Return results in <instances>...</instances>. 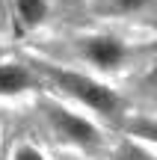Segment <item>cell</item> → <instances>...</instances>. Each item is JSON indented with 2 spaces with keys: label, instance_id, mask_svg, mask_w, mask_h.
Listing matches in <instances>:
<instances>
[{
  "label": "cell",
  "instance_id": "1",
  "mask_svg": "<svg viewBox=\"0 0 157 160\" xmlns=\"http://www.w3.org/2000/svg\"><path fill=\"white\" fill-rule=\"evenodd\" d=\"M47 74L56 80V86L65 92V95H71L74 101L86 104V107L95 110V113L110 116V113L119 110V95L110 89V86L98 83V80H92L86 74H77V71H59V68H47Z\"/></svg>",
  "mask_w": 157,
  "mask_h": 160
},
{
  "label": "cell",
  "instance_id": "2",
  "mask_svg": "<svg viewBox=\"0 0 157 160\" xmlns=\"http://www.w3.org/2000/svg\"><path fill=\"white\" fill-rule=\"evenodd\" d=\"M45 116L51 122V128L56 131V137H62L65 142L77 145V148H95L101 142V133L92 122H86L83 116L71 113V110H62L56 104H47L45 107Z\"/></svg>",
  "mask_w": 157,
  "mask_h": 160
},
{
  "label": "cell",
  "instance_id": "3",
  "mask_svg": "<svg viewBox=\"0 0 157 160\" xmlns=\"http://www.w3.org/2000/svg\"><path fill=\"white\" fill-rule=\"evenodd\" d=\"M83 57L92 65H98V68L113 71V68H119L125 62L128 48L116 36H89V39H83Z\"/></svg>",
  "mask_w": 157,
  "mask_h": 160
},
{
  "label": "cell",
  "instance_id": "4",
  "mask_svg": "<svg viewBox=\"0 0 157 160\" xmlns=\"http://www.w3.org/2000/svg\"><path fill=\"white\" fill-rule=\"evenodd\" d=\"M33 86V77L24 65H0V95H18Z\"/></svg>",
  "mask_w": 157,
  "mask_h": 160
},
{
  "label": "cell",
  "instance_id": "5",
  "mask_svg": "<svg viewBox=\"0 0 157 160\" xmlns=\"http://www.w3.org/2000/svg\"><path fill=\"white\" fill-rule=\"evenodd\" d=\"M15 9H18V18L27 27H36L47 15V0H15Z\"/></svg>",
  "mask_w": 157,
  "mask_h": 160
},
{
  "label": "cell",
  "instance_id": "6",
  "mask_svg": "<svg viewBox=\"0 0 157 160\" xmlns=\"http://www.w3.org/2000/svg\"><path fill=\"white\" fill-rule=\"evenodd\" d=\"M116 160H154L151 148H142L140 142H125L116 151Z\"/></svg>",
  "mask_w": 157,
  "mask_h": 160
},
{
  "label": "cell",
  "instance_id": "7",
  "mask_svg": "<svg viewBox=\"0 0 157 160\" xmlns=\"http://www.w3.org/2000/svg\"><path fill=\"white\" fill-rule=\"evenodd\" d=\"M12 160H47V157L42 154L36 145H18V148L12 151Z\"/></svg>",
  "mask_w": 157,
  "mask_h": 160
},
{
  "label": "cell",
  "instance_id": "8",
  "mask_svg": "<svg viewBox=\"0 0 157 160\" xmlns=\"http://www.w3.org/2000/svg\"><path fill=\"white\" fill-rule=\"evenodd\" d=\"M116 3H119L122 12H140V9H145L151 0H116Z\"/></svg>",
  "mask_w": 157,
  "mask_h": 160
},
{
  "label": "cell",
  "instance_id": "9",
  "mask_svg": "<svg viewBox=\"0 0 157 160\" xmlns=\"http://www.w3.org/2000/svg\"><path fill=\"white\" fill-rule=\"evenodd\" d=\"M59 160H77V157H68V154H65V157H59Z\"/></svg>",
  "mask_w": 157,
  "mask_h": 160
}]
</instances>
